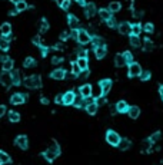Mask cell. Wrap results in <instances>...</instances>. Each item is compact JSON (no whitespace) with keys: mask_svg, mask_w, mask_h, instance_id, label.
Masks as SVG:
<instances>
[{"mask_svg":"<svg viewBox=\"0 0 163 165\" xmlns=\"http://www.w3.org/2000/svg\"><path fill=\"white\" fill-rule=\"evenodd\" d=\"M130 45L133 47H139L142 45V40H140V36L137 35H130Z\"/></svg>","mask_w":163,"mask_h":165,"instance_id":"27","label":"cell"},{"mask_svg":"<svg viewBox=\"0 0 163 165\" xmlns=\"http://www.w3.org/2000/svg\"><path fill=\"white\" fill-rule=\"evenodd\" d=\"M143 30L146 32V33H153V32H155V26H153L152 23H146L143 26Z\"/></svg>","mask_w":163,"mask_h":165,"instance_id":"43","label":"cell"},{"mask_svg":"<svg viewBox=\"0 0 163 165\" xmlns=\"http://www.w3.org/2000/svg\"><path fill=\"white\" fill-rule=\"evenodd\" d=\"M50 77L54 79V81H62V79L66 77V71L65 69H54L50 73Z\"/></svg>","mask_w":163,"mask_h":165,"instance_id":"13","label":"cell"},{"mask_svg":"<svg viewBox=\"0 0 163 165\" xmlns=\"http://www.w3.org/2000/svg\"><path fill=\"white\" fill-rule=\"evenodd\" d=\"M80 72H82V69H80V66L77 65V62H73V63H72V75L76 77V76L80 75Z\"/></svg>","mask_w":163,"mask_h":165,"instance_id":"36","label":"cell"},{"mask_svg":"<svg viewBox=\"0 0 163 165\" xmlns=\"http://www.w3.org/2000/svg\"><path fill=\"white\" fill-rule=\"evenodd\" d=\"M23 83L29 89H39V88H42V77L39 75H32L29 77H24Z\"/></svg>","mask_w":163,"mask_h":165,"instance_id":"2","label":"cell"},{"mask_svg":"<svg viewBox=\"0 0 163 165\" xmlns=\"http://www.w3.org/2000/svg\"><path fill=\"white\" fill-rule=\"evenodd\" d=\"M127 109H129V105H127V102L126 101H119L117 104H116V111L120 112V114L127 112Z\"/></svg>","mask_w":163,"mask_h":165,"instance_id":"18","label":"cell"},{"mask_svg":"<svg viewBox=\"0 0 163 165\" xmlns=\"http://www.w3.org/2000/svg\"><path fill=\"white\" fill-rule=\"evenodd\" d=\"M127 115H129L132 119L139 118V115H140L139 106H129V109H127Z\"/></svg>","mask_w":163,"mask_h":165,"instance_id":"17","label":"cell"},{"mask_svg":"<svg viewBox=\"0 0 163 165\" xmlns=\"http://www.w3.org/2000/svg\"><path fill=\"white\" fill-rule=\"evenodd\" d=\"M93 43V46L97 47V46H102V45H105V40H103L100 36H93L92 37V40H90Z\"/></svg>","mask_w":163,"mask_h":165,"instance_id":"37","label":"cell"},{"mask_svg":"<svg viewBox=\"0 0 163 165\" xmlns=\"http://www.w3.org/2000/svg\"><path fill=\"white\" fill-rule=\"evenodd\" d=\"M6 59H7L6 55H0V62H2V63H3V62L6 61Z\"/></svg>","mask_w":163,"mask_h":165,"instance_id":"61","label":"cell"},{"mask_svg":"<svg viewBox=\"0 0 163 165\" xmlns=\"http://www.w3.org/2000/svg\"><path fill=\"white\" fill-rule=\"evenodd\" d=\"M73 105L75 106H77V108H80V106H85V98L82 96L80 93L76 95V98H75V102H73Z\"/></svg>","mask_w":163,"mask_h":165,"instance_id":"35","label":"cell"},{"mask_svg":"<svg viewBox=\"0 0 163 165\" xmlns=\"http://www.w3.org/2000/svg\"><path fill=\"white\" fill-rule=\"evenodd\" d=\"M9 121L13 122V124H16V122L20 121V114L17 111H10L9 112Z\"/></svg>","mask_w":163,"mask_h":165,"instance_id":"29","label":"cell"},{"mask_svg":"<svg viewBox=\"0 0 163 165\" xmlns=\"http://www.w3.org/2000/svg\"><path fill=\"white\" fill-rule=\"evenodd\" d=\"M54 102H56V104H63V95H57V96L54 98Z\"/></svg>","mask_w":163,"mask_h":165,"instance_id":"53","label":"cell"},{"mask_svg":"<svg viewBox=\"0 0 163 165\" xmlns=\"http://www.w3.org/2000/svg\"><path fill=\"white\" fill-rule=\"evenodd\" d=\"M77 57H87V51L79 47V49H77Z\"/></svg>","mask_w":163,"mask_h":165,"instance_id":"48","label":"cell"},{"mask_svg":"<svg viewBox=\"0 0 163 165\" xmlns=\"http://www.w3.org/2000/svg\"><path fill=\"white\" fill-rule=\"evenodd\" d=\"M79 93L83 96V98H89V96H92V85H82L80 88H79Z\"/></svg>","mask_w":163,"mask_h":165,"instance_id":"11","label":"cell"},{"mask_svg":"<svg viewBox=\"0 0 163 165\" xmlns=\"http://www.w3.org/2000/svg\"><path fill=\"white\" fill-rule=\"evenodd\" d=\"M76 3L80 6H86V0H76Z\"/></svg>","mask_w":163,"mask_h":165,"instance_id":"59","label":"cell"},{"mask_svg":"<svg viewBox=\"0 0 163 165\" xmlns=\"http://www.w3.org/2000/svg\"><path fill=\"white\" fill-rule=\"evenodd\" d=\"M67 23H69V26H70V29H79L80 22H79V19L75 16V14H69L67 16Z\"/></svg>","mask_w":163,"mask_h":165,"instance_id":"15","label":"cell"},{"mask_svg":"<svg viewBox=\"0 0 163 165\" xmlns=\"http://www.w3.org/2000/svg\"><path fill=\"white\" fill-rule=\"evenodd\" d=\"M6 112H7L6 106H4V105H0V118H2V116H3V115L6 114Z\"/></svg>","mask_w":163,"mask_h":165,"instance_id":"55","label":"cell"},{"mask_svg":"<svg viewBox=\"0 0 163 165\" xmlns=\"http://www.w3.org/2000/svg\"><path fill=\"white\" fill-rule=\"evenodd\" d=\"M142 16H143V12L142 10H133V17H137V19H140Z\"/></svg>","mask_w":163,"mask_h":165,"instance_id":"52","label":"cell"},{"mask_svg":"<svg viewBox=\"0 0 163 165\" xmlns=\"http://www.w3.org/2000/svg\"><path fill=\"white\" fill-rule=\"evenodd\" d=\"M77 33H79V29H72L70 37H72V39H75V40H77Z\"/></svg>","mask_w":163,"mask_h":165,"instance_id":"50","label":"cell"},{"mask_svg":"<svg viewBox=\"0 0 163 165\" xmlns=\"http://www.w3.org/2000/svg\"><path fill=\"white\" fill-rule=\"evenodd\" d=\"M115 65L117 67H123L125 65H127V63H126L125 56H123V53H119V55H116V56H115Z\"/></svg>","mask_w":163,"mask_h":165,"instance_id":"21","label":"cell"},{"mask_svg":"<svg viewBox=\"0 0 163 165\" xmlns=\"http://www.w3.org/2000/svg\"><path fill=\"white\" fill-rule=\"evenodd\" d=\"M123 56H125V59H126V63H127V65H129V63H132V62H133V55H132V52L126 51L125 53H123Z\"/></svg>","mask_w":163,"mask_h":165,"instance_id":"42","label":"cell"},{"mask_svg":"<svg viewBox=\"0 0 163 165\" xmlns=\"http://www.w3.org/2000/svg\"><path fill=\"white\" fill-rule=\"evenodd\" d=\"M153 47H155L153 42L150 40V39H145V42H143V51H145V52H150V51H153Z\"/></svg>","mask_w":163,"mask_h":165,"instance_id":"33","label":"cell"},{"mask_svg":"<svg viewBox=\"0 0 163 165\" xmlns=\"http://www.w3.org/2000/svg\"><path fill=\"white\" fill-rule=\"evenodd\" d=\"M54 49H56V51H63L65 46H63V43H56L54 45Z\"/></svg>","mask_w":163,"mask_h":165,"instance_id":"56","label":"cell"},{"mask_svg":"<svg viewBox=\"0 0 163 165\" xmlns=\"http://www.w3.org/2000/svg\"><path fill=\"white\" fill-rule=\"evenodd\" d=\"M76 98V93L73 91H67L65 95H63V105H73Z\"/></svg>","mask_w":163,"mask_h":165,"instance_id":"12","label":"cell"},{"mask_svg":"<svg viewBox=\"0 0 163 165\" xmlns=\"http://www.w3.org/2000/svg\"><path fill=\"white\" fill-rule=\"evenodd\" d=\"M33 43H34V45H37V46H39V45L42 43V42H40V37H39V36L33 37Z\"/></svg>","mask_w":163,"mask_h":165,"instance_id":"58","label":"cell"},{"mask_svg":"<svg viewBox=\"0 0 163 165\" xmlns=\"http://www.w3.org/2000/svg\"><path fill=\"white\" fill-rule=\"evenodd\" d=\"M152 145H153V144L150 142V139H146V141L142 144V151H147V149H149Z\"/></svg>","mask_w":163,"mask_h":165,"instance_id":"46","label":"cell"},{"mask_svg":"<svg viewBox=\"0 0 163 165\" xmlns=\"http://www.w3.org/2000/svg\"><path fill=\"white\" fill-rule=\"evenodd\" d=\"M47 30H49L47 20H46V19H42V22H40V32H42V33H46Z\"/></svg>","mask_w":163,"mask_h":165,"instance_id":"40","label":"cell"},{"mask_svg":"<svg viewBox=\"0 0 163 165\" xmlns=\"http://www.w3.org/2000/svg\"><path fill=\"white\" fill-rule=\"evenodd\" d=\"M92 96L95 99L103 96V91H102V88H100V85H93L92 86Z\"/></svg>","mask_w":163,"mask_h":165,"instance_id":"20","label":"cell"},{"mask_svg":"<svg viewBox=\"0 0 163 165\" xmlns=\"http://www.w3.org/2000/svg\"><path fill=\"white\" fill-rule=\"evenodd\" d=\"M23 66L24 67H33V66H36V61H34L33 57H26L23 62Z\"/></svg>","mask_w":163,"mask_h":165,"instance_id":"39","label":"cell"},{"mask_svg":"<svg viewBox=\"0 0 163 165\" xmlns=\"http://www.w3.org/2000/svg\"><path fill=\"white\" fill-rule=\"evenodd\" d=\"M9 47H10V43H9V39L7 37H3V39H0V51H9Z\"/></svg>","mask_w":163,"mask_h":165,"instance_id":"34","label":"cell"},{"mask_svg":"<svg viewBox=\"0 0 163 165\" xmlns=\"http://www.w3.org/2000/svg\"><path fill=\"white\" fill-rule=\"evenodd\" d=\"M14 7H16L17 12H24L27 7H29V4H27L24 0H16V2H14Z\"/></svg>","mask_w":163,"mask_h":165,"instance_id":"23","label":"cell"},{"mask_svg":"<svg viewBox=\"0 0 163 165\" xmlns=\"http://www.w3.org/2000/svg\"><path fill=\"white\" fill-rule=\"evenodd\" d=\"M90 40H92V36L89 35V32L85 30V29H79V33H77V42L79 43L87 45Z\"/></svg>","mask_w":163,"mask_h":165,"instance_id":"5","label":"cell"},{"mask_svg":"<svg viewBox=\"0 0 163 165\" xmlns=\"http://www.w3.org/2000/svg\"><path fill=\"white\" fill-rule=\"evenodd\" d=\"M117 30L120 35H130L132 33V24L129 22H122L117 24Z\"/></svg>","mask_w":163,"mask_h":165,"instance_id":"6","label":"cell"},{"mask_svg":"<svg viewBox=\"0 0 163 165\" xmlns=\"http://www.w3.org/2000/svg\"><path fill=\"white\" fill-rule=\"evenodd\" d=\"M96 13H97L96 4L95 3H86V6H85V14H86V17H93Z\"/></svg>","mask_w":163,"mask_h":165,"instance_id":"10","label":"cell"},{"mask_svg":"<svg viewBox=\"0 0 163 165\" xmlns=\"http://www.w3.org/2000/svg\"><path fill=\"white\" fill-rule=\"evenodd\" d=\"M106 23H107V26L109 27H116L117 26V22H116V19L115 17H110V19H109V20H106Z\"/></svg>","mask_w":163,"mask_h":165,"instance_id":"47","label":"cell"},{"mask_svg":"<svg viewBox=\"0 0 163 165\" xmlns=\"http://www.w3.org/2000/svg\"><path fill=\"white\" fill-rule=\"evenodd\" d=\"M89 73H90V72H89V69H85V71L80 72V75H79V76H80L82 79H86V77L89 76Z\"/></svg>","mask_w":163,"mask_h":165,"instance_id":"51","label":"cell"},{"mask_svg":"<svg viewBox=\"0 0 163 165\" xmlns=\"http://www.w3.org/2000/svg\"><path fill=\"white\" fill-rule=\"evenodd\" d=\"M99 16H100V19H102V20H109V19H110V17H112V12L109 10V9H100V10H99Z\"/></svg>","mask_w":163,"mask_h":165,"instance_id":"25","label":"cell"},{"mask_svg":"<svg viewBox=\"0 0 163 165\" xmlns=\"http://www.w3.org/2000/svg\"><path fill=\"white\" fill-rule=\"evenodd\" d=\"M0 32H2V35H3L4 37H9L12 33V24L10 23H3L2 26H0Z\"/></svg>","mask_w":163,"mask_h":165,"instance_id":"19","label":"cell"},{"mask_svg":"<svg viewBox=\"0 0 163 165\" xmlns=\"http://www.w3.org/2000/svg\"><path fill=\"white\" fill-rule=\"evenodd\" d=\"M27 99V95H23V93H13L10 98V102L13 105H22L24 101Z\"/></svg>","mask_w":163,"mask_h":165,"instance_id":"8","label":"cell"},{"mask_svg":"<svg viewBox=\"0 0 163 165\" xmlns=\"http://www.w3.org/2000/svg\"><path fill=\"white\" fill-rule=\"evenodd\" d=\"M40 101H42V104H43V105H47V104H49V99H47V98H44V96L40 99Z\"/></svg>","mask_w":163,"mask_h":165,"instance_id":"60","label":"cell"},{"mask_svg":"<svg viewBox=\"0 0 163 165\" xmlns=\"http://www.w3.org/2000/svg\"><path fill=\"white\" fill-rule=\"evenodd\" d=\"M105 102H106V99L103 98V96H100V98H97V99H96V104H97V105H103Z\"/></svg>","mask_w":163,"mask_h":165,"instance_id":"57","label":"cell"},{"mask_svg":"<svg viewBox=\"0 0 163 165\" xmlns=\"http://www.w3.org/2000/svg\"><path fill=\"white\" fill-rule=\"evenodd\" d=\"M107 9L112 12V13H116V12H119L120 9H122V4H120L119 2H112V3L109 4Z\"/></svg>","mask_w":163,"mask_h":165,"instance_id":"32","label":"cell"},{"mask_svg":"<svg viewBox=\"0 0 163 165\" xmlns=\"http://www.w3.org/2000/svg\"><path fill=\"white\" fill-rule=\"evenodd\" d=\"M107 53V49H106V45H102V46H97L95 47V55L97 59H103Z\"/></svg>","mask_w":163,"mask_h":165,"instance_id":"16","label":"cell"},{"mask_svg":"<svg viewBox=\"0 0 163 165\" xmlns=\"http://www.w3.org/2000/svg\"><path fill=\"white\" fill-rule=\"evenodd\" d=\"M16 13H17V10H10V12H9L10 16H16Z\"/></svg>","mask_w":163,"mask_h":165,"instance_id":"63","label":"cell"},{"mask_svg":"<svg viewBox=\"0 0 163 165\" xmlns=\"http://www.w3.org/2000/svg\"><path fill=\"white\" fill-rule=\"evenodd\" d=\"M59 155H60V146H59L56 142H53V144H52V146H49V148L43 152V157L47 159V161H50V162L54 161V159L57 158Z\"/></svg>","mask_w":163,"mask_h":165,"instance_id":"1","label":"cell"},{"mask_svg":"<svg viewBox=\"0 0 163 165\" xmlns=\"http://www.w3.org/2000/svg\"><path fill=\"white\" fill-rule=\"evenodd\" d=\"M99 85H100V88H102V91H103V95H106L110 92L113 82L110 81V79H102V81L99 82Z\"/></svg>","mask_w":163,"mask_h":165,"instance_id":"9","label":"cell"},{"mask_svg":"<svg viewBox=\"0 0 163 165\" xmlns=\"http://www.w3.org/2000/svg\"><path fill=\"white\" fill-rule=\"evenodd\" d=\"M10 162V157L4 151H0V164H9Z\"/></svg>","mask_w":163,"mask_h":165,"instance_id":"38","label":"cell"},{"mask_svg":"<svg viewBox=\"0 0 163 165\" xmlns=\"http://www.w3.org/2000/svg\"><path fill=\"white\" fill-rule=\"evenodd\" d=\"M140 73H142V66H140L139 63H136V62H132V63H129V69H127V75H129L130 77H136V76H139Z\"/></svg>","mask_w":163,"mask_h":165,"instance_id":"4","label":"cell"},{"mask_svg":"<svg viewBox=\"0 0 163 165\" xmlns=\"http://www.w3.org/2000/svg\"><path fill=\"white\" fill-rule=\"evenodd\" d=\"M13 66H14L13 59H9V57H7L3 63H2V69H3V71H6V72H10L12 69H13Z\"/></svg>","mask_w":163,"mask_h":165,"instance_id":"24","label":"cell"},{"mask_svg":"<svg viewBox=\"0 0 163 165\" xmlns=\"http://www.w3.org/2000/svg\"><path fill=\"white\" fill-rule=\"evenodd\" d=\"M12 81H13V85H20V82H22V77H20V72L19 71H13L12 69Z\"/></svg>","mask_w":163,"mask_h":165,"instance_id":"26","label":"cell"},{"mask_svg":"<svg viewBox=\"0 0 163 165\" xmlns=\"http://www.w3.org/2000/svg\"><path fill=\"white\" fill-rule=\"evenodd\" d=\"M130 145H132V142H130L127 138H125V139L120 138V142H119V145H117V146H119L122 151H126V149L130 148Z\"/></svg>","mask_w":163,"mask_h":165,"instance_id":"28","label":"cell"},{"mask_svg":"<svg viewBox=\"0 0 163 165\" xmlns=\"http://www.w3.org/2000/svg\"><path fill=\"white\" fill-rule=\"evenodd\" d=\"M67 37H70V33H67V32H63V33L60 35L62 40H67Z\"/></svg>","mask_w":163,"mask_h":165,"instance_id":"54","label":"cell"},{"mask_svg":"<svg viewBox=\"0 0 163 165\" xmlns=\"http://www.w3.org/2000/svg\"><path fill=\"white\" fill-rule=\"evenodd\" d=\"M16 145L22 149H26L29 146V141H27V136L26 135H19L16 138Z\"/></svg>","mask_w":163,"mask_h":165,"instance_id":"14","label":"cell"},{"mask_svg":"<svg viewBox=\"0 0 163 165\" xmlns=\"http://www.w3.org/2000/svg\"><path fill=\"white\" fill-rule=\"evenodd\" d=\"M56 3H57V4H59V6H60V4H62V3H63V0H56Z\"/></svg>","mask_w":163,"mask_h":165,"instance_id":"64","label":"cell"},{"mask_svg":"<svg viewBox=\"0 0 163 165\" xmlns=\"http://www.w3.org/2000/svg\"><path fill=\"white\" fill-rule=\"evenodd\" d=\"M160 135H162L160 132H155V134H153L152 136L149 138V139H150V142H152V144H156V142L160 139Z\"/></svg>","mask_w":163,"mask_h":165,"instance_id":"44","label":"cell"},{"mask_svg":"<svg viewBox=\"0 0 163 165\" xmlns=\"http://www.w3.org/2000/svg\"><path fill=\"white\" fill-rule=\"evenodd\" d=\"M85 108H86V112H87L89 115H95L96 112H97V109H99V105L96 104V101H95V102H92V104L86 105Z\"/></svg>","mask_w":163,"mask_h":165,"instance_id":"22","label":"cell"},{"mask_svg":"<svg viewBox=\"0 0 163 165\" xmlns=\"http://www.w3.org/2000/svg\"><path fill=\"white\" fill-rule=\"evenodd\" d=\"M70 6H72L70 0H63V3L60 4V7L63 9V10H69V9H70Z\"/></svg>","mask_w":163,"mask_h":165,"instance_id":"45","label":"cell"},{"mask_svg":"<svg viewBox=\"0 0 163 165\" xmlns=\"http://www.w3.org/2000/svg\"><path fill=\"white\" fill-rule=\"evenodd\" d=\"M142 30H143L142 24H140V23H133L132 24V33H130V35H137V36H140Z\"/></svg>","mask_w":163,"mask_h":165,"instance_id":"31","label":"cell"},{"mask_svg":"<svg viewBox=\"0 0 163 165\" xmlns=\"http://www.w3.org/2000/svg\"><path fill=\"white\" fill-rule=\"evenodd\" d=\"M0 81H2V83H3L6 88H9V86L13 85V81H12V73H9V72H6V71H3V73L0 75Z\"/></svg>","mask_w":163,"mask_h":165,"instance_id":"7","label":"cell"},{"mask_svg":"<svg viewBox=\"0 0 163 165\" xmlns=\"http://www.w3.org/2000/svg\"><path fill=\"white\" fill-rule=\"evenodd\" d=\"M159 93H160V96H162V99H163V85H160V88H159Z\"/></svg>","mask_w":163,"mask_h":165,"instance_id":"62","label":"cell"},{"mask_svg":"<svg viewBox=\"0 0 163 165\" xmlns=\"http://www.w3.org/2000/svg\"><path fill=\"white\" fill-rule=\"evenodd\" d=\"M106 141H107L109 145H112V146H117L120 142V135L117 134L116 131H107L106 132Z\"/></svg>","mask_w":163,"mask_h":165,"instance_id":"3","label":"cell"},{"mask_svg":"<svg viewBox=\"0 0 163 165\" xmlns=\"http://www.w3.org/2000/svg\"><path fill=\"white\" fill-rule=\"evenodd\" d=\"M150 76H152V73H150L149 71H142V73L139 75V77H140V81H149L150 79Z\"/></svg>","mask_w":163,"mask_h":165,"instance_id":"41","label":"cell"},{"mask_svg":"<svg viewBox=\"0 0 163 165\" xmlns=\"http://www.w3.org/2000/svg\"><path fill=\"white\" fill-rule=\"evenodd\" d=\"M77 65L80 66L82 71H85V69H89V62H87V57H77Z\"/></svg>","mask_w":163,"mask_h":165,"instance_id":"30","label":"cell"},{"mask_svg":"<svg viewBox=\"0 0 163 165\" xmlns=\"http://www.w3.org/2000/svg\"><path fill=\"white\" fill-rule=\"evenodd\" d=\"M63 62V57L62 56H54L53 59H52V63L53 65H59V63H62Z\"/></svg>","mask_w":163,"mask_h":165,"instance_id":"49","label":"cell"}]
</instances>
